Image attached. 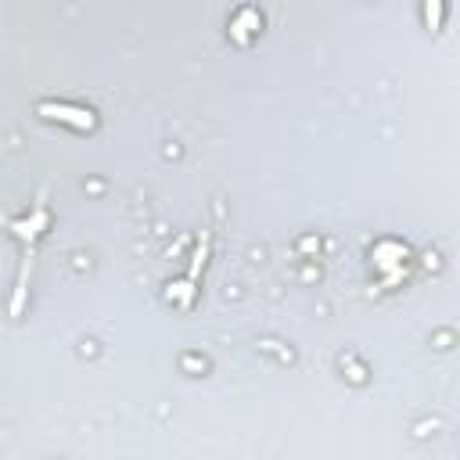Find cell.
<instances>
[{
    "label": "cell",
    "mask_w": 460,
    "mask_h": 460,
    "mask_svg": "<svg viewBox=\"0 0 460 460\" xmlns=\"http://www.w3.org/2000/svg\"><path fill=\"white\" fill-rule=\"evenodd\" d=\"M40 115L50 119V122H65V126H72L79 133H86V129L97 126L93 108H79V104H65V101H43L40 104Z\"/></svg>",
    "instance_id": "cell-1"
},
{
    "label": "cell",
    "mask_w": 460,
    "mask_h": 460,
    "mask_svg": "<svg viewBox=\"0 0 460 460\" xmlns=\"http://www.w3.org/2000/svg\"><path fill=\"white\" fill-rule=\"evenodd\" d=\"M262 29V14H259V7H237L234 11V18L226 22V32L234 36V40H252L255 32Z\"/></svg>",
    "instance_id": "cell-2"
}]
</instances>
